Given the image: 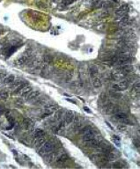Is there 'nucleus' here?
I'll return each mask as SVG.
<instances>
[{"mask_svg": "<svg viewBox=\"0 0 140 169\" xmlns=\"http://www.w3.org/2000/svg\"><path fill=\"white\" fill-rule=\"evenodd\" d=\"M84 109L86 110V111L87 112V113H91V110H90L89 108H86V107H85V108H84Z\"/></svg>", "mask_w": 140, "mask_h": 169, "instance_id": "23", "label": "nucleus"}, {"mask_svg": "<svg viewBox=\"0 0 140 169\" xmlns=\"http://www.w3.org/2000/svg\"><path fill=\"white\" fill-rule=\"evenodd\" d=\"M133 92L136 93H140V83L137 84L136 86H134V88H133Z\"/></svg>", "mask_w": 140, "mask_h": 169, "instance_id": "20", "label": "nucleus"}, {"mask_svg": "<svg viewBox=\"0 0 140 169\" xmlns=\"http://www.w3.org/2000/svg\"><path fill=\"white\" fill-rule=\"evenodd\" d=\"M1 113H2V111H1V110H0V115H1Z\"/></svg>", "mask_w": 140, "mask_h": 169, "instance_id": "26", "label": "nucleus"}, {"mask_svg": "<svg viewBox=\"0 0 140 169\" xmlns=\"http://www.w3.org/2000/svg\"><path fill=\"white\" fill-rule=\"evenodd\" d=\"M22 104H23V101L21 100H18L17 101H16V105H17L18 107H19V106H22Z\"/></svg>", "mask_w": 140, "mask_h": 169, "instance_id": "21", "label": "nucleus"}, {"mask_svg": "<svg viewBox=\"0 0 140 169\" xmlns=\"http://www.w3.org/2000/svg\"><path fill=\"white\" fill-rule=\"evenodd\" d=\"M53 56H50V55H46V56H44V62L47 63H51L53 62Z\"/></svg>", "mask_w": 140, "mask_h": 169, "instance_id": "17", "label": "nucleus"}, {"mask_svg": "<svg viewBox=\"0 0 140 169\" xmlns=\"http://www.w3.org/2000/svg\"><path fill=\"white\" fill-rule=\"evenodd\" d=\"M58 144L56 143L55 140L51 139L49 141H46L40 148L37 149V153L40 156H45L46 154H49L51 152L55 150L56 148H57Z\"/></svg>", "mask_w": 140, "mask_h": 169, "instance_id": "1", "label": "nucleus"}, {"mask_svg": "<svg viewBox=\"0 0 140 169\" xmlns=\"http://www.w3.org/2000/svg\"><path fill=\"white\" fill-rule=\"evenodd\" d=\"M118 129H119L120 130H125L126 127L124 126V125H119V126H118Z\"/></svg>", "mask_w": 140, "mask_h": 169, "instance_id": "22", "label": "nucleus"}, {"mask_svg": "<svg viewBox=\"0 0 140 169\" xmlns=\"http://www.w3.org/2000/svg\"><path fill=\"white\" fill-rule=\"evenodd\" d=\"M113 139H114V142H115V144H116L117 146H121V144H120V138L119 137H117V136H116V135H114L113 136Z\"/></svg>", "mask_w": 140, "mask_h": 169, "instance_id": "18", "label": "nucleus"}, {"mask_svg": "<svg viewBox=\"0 0 140 169\" xmlns=\"http://www.w3.org/2000/svg\"><path fill=\"white\" fill-rule=\"evenodd\" d=\"M41 94V93H40L39 91H31L29 93L27 94V96L26 97V100H28V101H30V100H34V99H36L39 95Z\"/></svg>", "mask_w": 140, "mask_h": 169, "instance_id": "8", "label": "nucleus"}, {"mask_svg": "<svg viewBox=\"0 0 140 169\" xmlns=\"http://www.w3.org/2000/svg\"><path fill=\"white\" fill-rule=\"evenodd\" d=\"M12 153L15 154V156H17V155H18V153H17V152H16V151H15V150H12Z\"/></svg>", "mask_w": 140, "mask_h": 169, "instance_id": "24", "label": "nucleus"}, {"mask_svg": "<svg viewBox=\"0 0 140 169\" xmlns=\"http://www.w3.org/2000/svg\"><path fill=\"white\" fill-rule=\"evenodd\" d=\"M132 70H133V67L131 66V65H126V66H123V68H122V70H120V71H121L124 75H126L127 73L131 72Z\"/></svg>", "mask_w": 140, "mask_h": 169, "instance_id": "12", "label": "nucleus"}, {"mask_svg": "<svg viewBox=\"0 0 140 169\" xmlns=\"http://www.w3.org/2000/svg\"><path fill=\"white\" fill-rule=\"evenodd\" d=\"M89 72H90V75H91V77H93V78H95L96 75L98 74V70L97 68H95V67H91L89 70Z\"/></svg>", "mask_w": 140, "mask_h": 169, "instance_id": "16", "label": "nucleus"}, {"mask_svg": "<svg viewBox=\"0 0 140 169\" xmlns=\"http://www.w3.org/2000/svg\"><path fill=\"white\" fill-rule=\"evenodd\" d=\"M32 91V87L31 86H25V87H23L22 89L20 90V92H19V95L20 96H24V97H26L27 96V94L30 93V92Z\"/></svg>", "mask_w": 140, "mask_h": 169, "instance_id": "10", "label": "nucleus"}, {"mask_svg": "<svg viewBox=\"0 0 140 169\" xmlns=\"http://www.w3.org/2000/svg\"><path fill=\"white\" fill-rule=\"evenodd\" d=\"M75 119V114L71 111H68L67 113H65L62 118V121L64 122V123L65 124V126L69 124H71L73 123Z\"/></svg>", "mask_w": 140, "mask_h": 169, "instance_id": "2", "label": "nucleus"}, {"mask_svg": "<svg viewBox=\"0 0 140 169\" xmlns=\"http://www.w3.org/2000/svg\"><path fill=\"white\" fill-rule=\"evenodd\" d=\"M15 81V77L13 75H8L4 78V84H12Z\"/></svg>", "mask_w": 140, "mask_h": 169, "instance_id": "13", "label": "nucleus"}, {"mask_svg": "<svg viewBox=\"0 0 140 169\" xmlns=\"http://www.w3.org/2000/svg\"><path fill=\"white\" fill-rule=\"evenodd\" d=\"M43 135H45V132L43 131L42 130H41V129H35V130L33 131L32 137L34 139V138H37L41 136H43Z\"/></svg>", "mask_w": 140, "mask_h": 169, "instance_id": "9", "label": "nucleus"}, {"mask_svg": "<svg viewBox=\"0 0 140 169\" xmlns=\"http://www.w3.org/2000/svg\"><path fill=\"white\" fill-rule=\"evenodd\" d=\"M116 118L118 120H120V121H124V120H126L128 118L127 115H126L125 113H122V112H118V113L116 114Z\"/></svg>", "mask_w": 140, "mask_h": 169, "instance_id": "14", "label": "nucleus"}, {"mask_svg": "<svg viewBox=\"0 0 140 169\" xmlns=\"http://www.w3.org/2000/svg\"><path fill=\"white\" fill-rule=\"evenodd\" d=\"M128 11H129V5L128 4H123L119 9L116 10V14H117L118 16H123V15H125Z\"/></svg>", "mask_w": 140, "mask_h": 169, "instance_id": "6", "label": "nucleus"}, {"mask_svg": "<svg viewBox=\"0 0 140 169\" xmlns=\"http://www.w3.org/2000/svg\"><path fill=\"white\" fill-rule=\"evenodd\" d=\"M118 156H119V153L116 152V150L114 151H111V152H109V153L107 154V160H109V161H113V160H116V159L118 158Z\"/></svg>", "mask_w": 140, "mask_h": 169, "instance_id": "7", "label": "nucleus"}, {"mask_svg": "<svg viewBox=\"0 0 140 169\" xmlns=\"http://www.w3.org/2000/svg\"><path fill=\"white\" fill-rule=\"evenodd\" d=\"M94 138H95V134H94V131L93 130V129H91L90 130H88L87 132H86V133L82 135V140L86 142V143L91 141Z\"/></svg>", "mask_w": 140, "mask_h": 169, "instance_id": "4", "label": "nucleus"}, {"mask_svg": "<svg viewBox=\"0 0 140 169\" xmlns=\"http://www.w3.org/2000/svg\"><path fill=\"white\" fill-rule=\"evenodd\" d=\"M0 98L2 99V100H6V99L8 98V93L7 92H4V91L1 92V93H0Z\"/></svg>", "mask_w": 140, "mask_h": 169, "instance_id": "19", "label": "nucleus"}, {"mask_svg": "<svg viewBox=\"0 0 140 169\" xmlns=\"http://www.w3.org/2000/svg\"><path fill=\"white\" fill-rule=\"evenodd\" d=\"M101 85H102V84H101V80L99 78H96L95 77V78H93V86H94V87L99 88L101 86Z\"/></svg>", "mask_w": 140, "mask_h": 169, "instance_id": "15", "label": "nucleus"}, {"mask_svg": "<svg viewBox=\"0 0 140 169\" xmlns=\"http://www.w3.org/2000/svg\"><path fill=\"white\" fill-rule=\"evenodd\" d=\"M28 59H29V56H22L21 57H19V59H17L16 61H15V63L18 65H21V64H24V63H26V62L28 61Z\"/></svg>", "mask_w": 140, "mask_h": 169, "instance_id": "11", "label": "nucleus"}, {"mask_svg": "<svg viewBox=\"0 0 140 169\" xmlns=\"http://www.w3.org/2000/svg\"><path fill=\"white\" fill-rule=\"evenodd\" d=\"M46 141H47V140H46V136H45V135L39 137V138H34V147H36L37 149L40 148V147H41V145H42Z\"/></svg>", "mask_w": 140, "mask_h": 169, "instance_id": "5", "label": "nucleus"}, {"mask_svg": "<svg viewBox=\"0 0 140 169\" xmlns=\"http://www.w3.org/2000/svg\"><path fill=\"white\" fill-rule=\"evenodd\" d=\"M113 1H115V2H116V3H118V1H117V0H113Z\"/></svg>", "mask_w": 140, "mask_h": 169, "instance_id": "25", "label": "nucleus"}, {"mask_svg": "<svg viewBox=\"0 0 140 169\" xmlns=\"http://www.w3.org/2000/svg\"><path fill=\"white\" fill-rule=\"evenodd\" d=\"M129 86V83L126 80H122L120 81L118 84H116L113 86V88L116 91H123V90H126Z\"/></svg>", "mask_w": 140, "mask_h": 169, "instance_id": "3", "label": "nucleus"}]
</instances>
